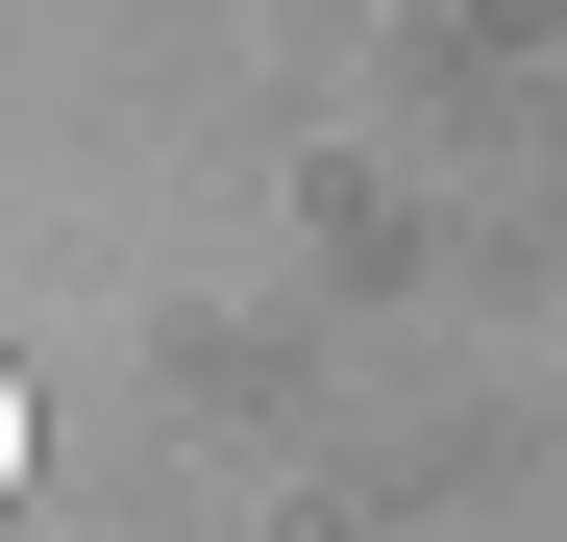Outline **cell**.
<instances>
[{
	"label": "cell",
	"instance_id": "1",
	"mask_svg": "<svg viewBox=\"0 0 567 542\" xmlns=\"http://www.w3.org/2000/svg\"><path fill=\"white\" fill-rule=\"evenodd\" d=\"M0 493H25V371H0Z\"/></svg>",
	"mask_w": 567,
	"mask_h": 542
}]
</instances>
